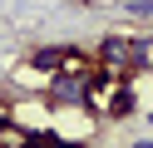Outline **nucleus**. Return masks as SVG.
I'll list each match as a JSON object with an SVG mask.
<instances>
[{
    "mask_svg": "<svg viewBox=\"0 0 153 148\" xmlns=\"http://www.w3.org/2000/svg\"><path fill=\"white\" fill-rule=\"evenodd\" d=\"M30 64L45 69V74H59V69L69 64V45H40V49H30Z\"/></svg>",
    "mask_w": 153,
    "mask_h": 148,
    "instance_id": "obj_3",
    "label": "nucleus"
},
{
    "mask_svg": "<svg viewBox=\"0 0 153 148\" xmlns=\"http://www.w3.org/2000/svg\"><path fill=\"white\" fill-rule=\"evenodd\" d=\"M94 59H99L104 69H114L119 79H128V74H138V69H148V39H133V35H104Z\"/></svg>",
    "mask_w": 153,
    "mask_h": 148,
    "instance_id": "obj_1",
    "label": "nucleus"
},
{
    "mask_svg": "<svg viewBox=\"0 0 153 148\" xmlns=\"http://www.w3.org/2000/svg\"><path fill=\"white\" fill-rule=\"evenodd\" d=\"M50 104L59 109H89L94 104V89H89V74L84 69H59V74H50Z\"/></svg>",
    "mask_w": 153,
    "mask_h": 148,
    "instance_id": "obj_2",
    "label": "nucleus"
},
{
    "mask_svg": "<svg viewBox=\"0 0 153 148\" xmlns=\"http://www.w3.org/2000/svg\"><path fill=\"white\" fill-rule=\"evenodd\" d=\"M123 10H128V15H143V20H153V0H128Z\"/></svg>",
    "mask_w": 153,
    "mask_h": 148,
    "instance_id": "obj_4",
    "label": "nucleus"
},
{
    "mask_svg": "<svg viewBox=\"0 0 153 148\" xmlns=\"http://www.w3.org/2000/svg\"><path fill=\"white\" fill-rule=\"evenodd\" d=\"M148 123H153V109H148Z\"/></svg>",
    "mask_w": 153,
    "mask_h": 148,
    "instance_id": "obj_6",
    "label": "nucleus"
},
{
    "mask_svg": "<svg viewBox=\"0 0 153 148\" xmlns=\"http://www.w3.org/2000/svg\"><path fill=\"white\" fill-rule=\"evenodd\" d=\"M133 148H153V138H138V143H133Z\"/></svg>",
    "mask_w": 153,
    "mask_h": 148,
    "instance_id": "obj_5",
    "label": "nucleus"
}]
</instances>
